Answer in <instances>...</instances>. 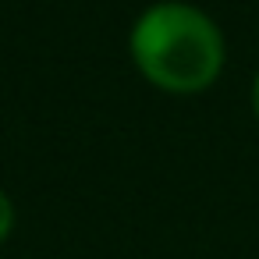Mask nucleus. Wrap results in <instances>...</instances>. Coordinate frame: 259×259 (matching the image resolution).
Listing matches in <instances>:
<instances>
[{"label":"nucleus","instance_id":"obj_1","mask_svg":"<svg viewBox=\"0 0 259 259\" xmlns=\"http://www.w3.org/2000/svg\"><path fill=\"white\" fill-rule=\"evenodd\" d=\"M132 57L153 85L167 93H202L220 78L224 36L206 11L160 0L132 29Z\"/></svg>","mask_w":259,"mask_h":259},{"label":"nucleus","instance_id":"obj_2","mask_svg":"<svg viewBox=\"0 0 259 259\" xmlns=\"http://www.w3.org/2000/svg\"><path fill=\"white\" fill-rule=\"evenodd\" d=\"M11 227H15V206H11V199L4 192H0V241L11 234Z\"/></svg>","mask_w":259,"mask_h":259},{"label":"nucleus","instance_id":"obj_3","mask_svg":"<svg viewBox=\"0 0 259 259\" xmlns=\"http://www.w3.org/2000/svg\"><path fill=\"white\" fill-rule=\"evenodd\" d=\"M248 103H252V114H255V121H259V71H255V78H252V93H248Z\"/></svg>","mask_w":259,"mask_h":259}]
</instances>
